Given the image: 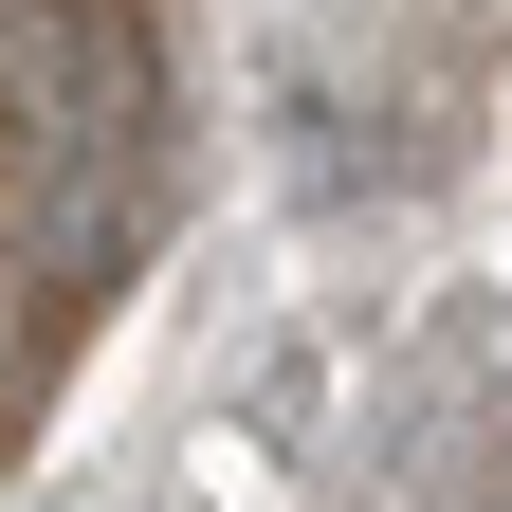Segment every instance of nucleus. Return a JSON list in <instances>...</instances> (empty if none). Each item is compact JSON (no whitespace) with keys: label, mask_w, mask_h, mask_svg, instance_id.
<instances>
[{"label":"nucleus","mask_w":512,"mask_h":512,"mask_svg":"<svg viewBox=\"0 0 512 512\" xmlns=\"http://www.w3.org/2000/svg\"><path fill=\"white\" fill-rule=\"evenodd\" d=\"M494 512H512V494H494Z\"/></svg>","instance_id":"f257e3e1"}]
</instances>
